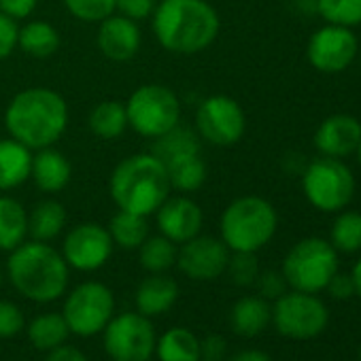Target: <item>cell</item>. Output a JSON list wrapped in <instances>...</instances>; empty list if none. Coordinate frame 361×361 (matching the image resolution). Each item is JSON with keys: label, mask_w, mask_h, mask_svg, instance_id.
<instances>
[{"label": "cell", "mask_w": 361, "mask_h": 361, "mask_svg": "<svg viewBox=\"0 0 361 361\" xmlns=\"http://www.w3.org/2000/svg\"><path fill=\"white\" fill-rule=\"evenodd\" d=\"M153 32L172 54L192 56L219 35V16L207 0H161L153 11Z\"/></svg>", "instance_id": "6da1fadb"}, {"label": "cell", "mask_w": 361, "mask_h": 361, "mask_svg": "<svg viewBox=\"0 0 361 361\" xmlns=\"http://www.w3.org/2000/svg\"><path fill=\"white\" fill-rule=\"evenodd\" d=\"M71 268L49 243L26 240L7 259V279L13 289L30 302L49 304L68 289Z\"/></svg>", "instance_id": "7a4b0ae2"}, {"label": "cell", "mask_w": 361, "mask_h": 361, "mask_svg": "<svg viewBox=\"0 0 361 361\" xmlns=\"http://www.w3.org/2000/svg\"><path fill=\"white\" fill-rule=\"evenodd\" d=\"M5 126L11 138L28 149L54 147L68 126L66 100L47 87H30L20 92L5 111Z\"/></svg>", "instance_id": "3957f363"}, {"label": "cell", "mask_w": 361, "mask_h": 361, "mask_svg": "<svg viewBox=\"0 0 361 361\" xmlns=\"http://www.w3.org/2000/svg\"><path fill=\"white\" fill-rule=\"evenodd\" d=\"M166 166L153 153H138L121 159L111 174V198L119 211L142 217L153 215L170 196Z\"/></svg>", "instance_id": "277c9868"}, {"label": "cell", "mask_w": 361, "mask_h": 361, "mask_svg": "<svg viewBox=\"0 0 361 361\" xmlns=\"http://www.w3.org/2000/svg\"><path fill=\"white\" fill-rule=\"evenodd\" d=\"M279 215L274 207L259 196L236 198L221 215V240L232 253H257L276 234Z\"/></svg>", "instance_id": "5b68a950"}, {"label": "cell", "mask_w": 361, "mask_h": 361, "mask_svg": "<svg viewBox=\"0 0 361 361\" xmlns=\"http://www.w3.org/2000/svg\"><path fill=\"white\" fill-rule=\"evenodd\" d=\"M338 272V251L329 240L304 238L289 249L283 262L287 287L304 293L325 291L331 276Z\"/></svg>", "instance_id": "8992f818"}, {"label": "cell", "mask_w": 361, "mask_h": 361, "mask_svg": "<svg viewBox=\"0 0 361 361\" xmlns=\"http://www.w3.org/2000/svg\"><path fill=\"white\" fill-rule=\"evenodd\" d=\"M306 200L321 213L344 211L355 196V176L350 168L336 157H317L302 174Z\"/></svg>", "instance_id": "52a82bcc"}, {"label": "cell", "mask_w": 361, "mask_h": 361, "mask_svg": "<svg viewBox=\"0 0 361 361\" xmlns=\"http://www.w3.org/2000/svg\"><path fill=\"white\" fill-rule=\"evenodd\" d=\"M128 126L145 138H157L178 126L180 102L166 85H142L126 102Z\"/></svg>", "instance_id": "ba28073f"}, {"label": "cell", "mask_w": 361, "mask_h": 361, "mask_svg": "<svg viewBox=\"0 0 361 361\" xmlns=\"http://www.w3.org/2000/svg\"><path fill=\"white\" fill-rule=\"evenodd\" d=\"M115 314L113 291L98 281H87L77 285L64 300L62 317L71 334L79 338H92L102 334L106 323Z\"/></svg>", "instance_id": "9c48e42d"}, {"label": "cell", "mask_w": 361, "mask_h": 361, "mask_svg": "<svg viewBox=\"0 0 361 361\" xmlns=\"http://www.w3.org/2000/svg\"><path fill=\"white\" fill-rule=\"evenodd\" d=\"M329 310L317 298V293L285 291L274 300L272 323L283 338L289 340H312L327 327Z\"/></svg>", "instance_id": "30bf717a"}, {"label": "cell", "mask_w": 361, "mask_h": 361, "mask_svg": "<svg viewBox=\"0 0 361 361\" xmlns=\"http://www.w3.org/2000/svg\"><path fill=\"white\" fill-rule=\"evenodd\" d=\"M102 336L111 361H151L155 355V327L151 319L138 310L113 314Z\"/></svg>", "instance_id": "8fae6325"}, {"label": "cell", "mask_w": 361, "mask_h": 361, "mask_svg": "<svg viewBox=\"0 0 361 361\" xmlns=\"http://www.w3.org/2000/svg\"><path fill=\"white\" fill-rule=\"evenodd\" d=\"M196 128L200 138H204L207 142L217 147H230L243 138L247 130V117L243 106L234 98L217 94L207 98L198 106Z\"/></svg>", "instance_id": "7c38bea8"}, {"label": "cell", "mask_w": 361, "mask_h": 361, "mask_svg": "<svg viewBox=\"0 0 361 361\" xmlns=\"http://www.w3.org/2000/svg\"><path fill=\"white\" fill-rule=\"evenodd\" d=\"M359 43L353 35V28L327 24L319 28L306 47L308 62L314 71L323 75H338L346 71L357 58Z\"/></svg>", "instance_id": "4fadbf2b"}, {"label": "cell", "mask_w": 361, "mask_h": 361, "mask_svg": "<svg viewBox=\"0 0 361 361\" xmlns=\"http://www.w3.org/2000/svg\"><path fill=\"white\" fill-rule=\"evenodd\" d=\"M113 247L115 245L106 228L94 221L79 224L66 234L62 257L66 259L68 268H75L79 272H94L109 262Z\"/></svg>", "instance_id": "5bb4252c"}, {"label": "cell", "mask_w": 361, "mask_h": 361, "mask_svg": "<svg viewBox=\"0 0 361 361\" xmlns=\"http://www.w3.org/2000/svg\"><path fill=\"white\" fill-rule=\"evenodd\" d=\"M230 253L232 251L221 238L198 234L180 245L176 251V266L192 281H215L226 272Z\"/></svg>", "instance_id": "9a60e30c"}, {"label": "cell", "mask_w": 361, "mask_h": 361, "mask_svg": "<svg viewBox=\"0 0 361 361\" xmlns=\"http://www.w3.org/2000/svg\"><path fill=\"white\" fill-rule=\"evenodd\" d=\"M155 217L161 236H166L174 245H183L198 236L204 221L202 209L185 196H168L155 211Z\"/></svg>", "instance_id": "2e32d148"}, {"label": "cell", "mask_w": 361, "mask_h": 361, "mask_svg": "<svg viewBox=\"0 0 361 361\" xmlns=\"http://www.w3.org/2000/svg\"><path fill=\"white\" fill-rule=\"evenodd\" d=\"M361 140V123L357 117L346 113L329 115L321 121V126L314 132V147L325 157L342 159L357 151Z\"/></svg>", "instance_id": "e0dca14e"}, {"label": "cell", "mask_w": 361, "mask_h": 361, "mask_svg": "<svg viewBox=\"0 0 361 361\" xmlns=\"http://www.w3.org/2000/svg\"><path fill=\"white\" fill-rule=\"evenodd\" d=\"M98 49L113 62H128L140 49L138 24L123 16H109L98 28Z\"/></svg>", "instance_id": "ac0fdd59"}, {"label": "cell", "mask_w": 361, "mask_h": 361, "mask_svg": "<svg viewBox=\"0 0 361 361\" xmlns=\"http://www.w3.org/2000/svg\"><path fill=\"white\" fill-rule=\"evenodd\" d=\"M178 298V285L172 276L166 272L161 274H149L134 293L136 310L145 317H159L168 312Z\"/></svg>", "instance_id": "d6986e66"}, {"label": "cell", "mask_w": 361, "mask_h": 361, "mask_svg": "<svg viewBox=\"0 0 361 361\" xmlns=\"http://www.w3.org/2000/svg\"><path fill=\"white\" fill-rule=\"evenodd\" d=\"M71 161L56 151L54 147L39 149L37 155H32V168L30 176L41 192L45 194H58L62 192L71 180Z\"/></svg>", "instance_id": "ffe728a7"}, {"label": "cell", "mask_w": 361, "mask_h": 361, "mask_svg": "<svg viewBox=\"0 0 361 361\" xmlns=\"http://www.w3.org/2000/svg\"><path fill=\"white\" fill-rule=\"evenodd\" d=\"M270 323H272V306L262 295H245L232 306L230 325L234 334L243 338L259 336Z\"/></svg>", "instance_id": "44dd1931"}, {"label": "cell", "mask_w": 361, "mask_h": 361, "mask_svg": "<svg viewBox=\"0 0 361 361\" xmlns=\"http://www.w3.org/2000/svg\"><path fill=\"white\" fill-rule=\"evenodd\" d=\"M32 153L16 138H0V190L20 188L30 176Z\"/></svg>", "instance_id": "7402d4cb"}, {"label": "cell", "mask_w": 361, "mask_h": 361, "mask_svg": "<svg viewBox=\"0 0 361 361\" xmlns=\"http://www.w3.org/2000/svg\"><path fill=\"white\" fill-rule=\"evenodd\" d=\"M157 361H200V338L188 327H170L155 342Z\"/></svg>", "instance_id": "603a6c76"}, {"label": "cell", "mask_w": 361, "mask_h": 361, "mask_svg": "<svg viewBox=\"0 0 361 361\" xmlns=\"http://www.w3.org/2000/svg\"><path fill=\"white\" fill-rule=\"evenodd\" d=\"M153 155L164 164V166H170L178 159L183 157H190V155H200V140H198V134L194 130H188V128H178L174 126L172 130H168L166 134L153 138Z\"/></svg>", "instance_id": "cb8c5ba5"}, {"label": "cell", "mask_w": 361, "mask_h": 361, "mask_svg": "<svg viewBox=\"0 0 361 361\" xmlns=\"http://www.w3.org/2000/svg\"><path fill=\"white\" fill-rule=\"evenodd\" d=\"M28 236V213L11 196H0V251H13Z\"/></svg>", "instance_id": "d4e9b609"}, {"label": "cell", "mask_w": 361, "mask_h": 361, "mask_svg": "<svg viewBox=\"0 0 361 361\" xmlns=\"http://www.w3.org/2000/svg\"><path fill=\"white\" fill-rule=\"evenodd\" d=\"M68 334H71V329H68L62 312H43V314L35 317L26 327V336H28L30 344L43 353H49V350L66 344Z\"/></svg>", "instance_id": "484cf974"}, {"label": "cell", "mask_w": 361, "mask_h": 361, "mask_svg": "<svg viewBox=\"0 0 361 361\" xmlns=\"http://www.w3.org/2000/svg\"><path fill=\"white\" fill-rule=\"evenodd\" d=\"M66 226V209L56 200L39 202L32 213H28V236L32 240L51 243L62 234Z\"/></svg>", "instance_id": "4316f807"}, {"label": "cell", "mask_w": 361, "mask_h": 361, "mask_svg": "<svg viewBox=\"0 0 361 361\" xmlns=\"http://www.w3.org/2000/svg\"><path fill=\"white\" fill-rule=\"evenodd\" d=\"M18 45L24 54L30 58H49L60 47V35L58 30L47 22H28L24 28H20Z\"/></svg>", "instance_id": "83f0119b"}, {"label": "cell", "mask_w": 361, "mask_h": 361, "mask_svg": "<svg viewBox=\"0 0 361 361\" xmlns=\"http://www.w3.org/2000/svg\"><path fill=\"white\" fill-rule=\"evenodd\" d=\"M90 128L98 138L113 140L121 136L128 128V115H126V104L117 100H104L94 106L90 113Z\"/></svg>", "instance_id": "f1b7e54d"}, {"label": "cell", "mask_w": 361, "mask_h": 361, "mask_svg": "<svg viewBox=\"0 0 361 361\" xmlns=\"http://www.w3.org/2000/svg\"><path fill=\"white\" fill-rule=\"evenodd\" d=\"M113 245L121 247V249H138L145 238L149 236V224L147 217L136 215V213H128V211H119L113 219L111 226L106 228Z\"/></svg>", "instance_id": "f546056e"}, {"label": "cell", "mask_w": 361, "mask_h": 361, "mask_svg": "<svg viewBox=\"0 0 361 361\" xmlns=\"http://www.w3.org/2000/svg\"><path fill=\"white\" fill-rule=\"evenodd\" d=\"M170 188H174L180 194L198 192L207 180V164L200 155H190L178 159L170 166H166Z\"/></svg>", "instance_id": "4dcf8cb0"}, {"label": "cell", "mask_w": 361, "mask_h": 361, "mask_svg": "<svg viewBox=\"0 0 361 361\" xmlns=\"http://www.w3.org/2000/svg\"><path fill=\"white\" fill-rule=\"evenodd\" d=\"M176 245L166 236H147L138 247V259L149 274H161L176 264Z\"/></svg>", "instance_id": "1f68e13d"}, {"label": "cell", "mask_w": 361, "mask_h": 361, "mask_svg": "<svg viewBox=\"0 0 361 361\" xmlns=\"http://www.w3.org/2000/svg\"><path fill=\"white\" fill-rule=\"evenodd\" d=\"M329 243L340 253L361 251V213L359 211H340L329 230Z\"/></svg>", "instance_id": "d6a6232c"}, {"label": "cell", "mask_w": 361, "mask_h": 361, "mask_svg": "<svg viewBox=\"0 0 361 361\" xmlns=\"http://www.w3.org/2000/svg\"><path fill=\"white\" fill-rule=\"evenodd\" d=\"M319 16L334 26H361V0H317Z\"/></svg>", "instance_id": "836d02e7"}, {"label": "cell", "mask_w": 361, "mask_h": 361, "mask_svg": "<svg viewBox=\"0 0 361 361\" xmlns=\"http://www.w3.org/2000/svg\"><path fill=\"white\" fill-rule=\"evenodd\" d=\"M71 16L81 22H102L115 13V0H64Z\"/></svg>", "instance_id": "e575fe53"}, {"label": "cell", "mask_w": 361, "mask_h": 361, "mask_svg": "<svg viewBox=\"0 0 361 361\" xmlns=\"http://www.w3.org/2000/svg\"><path fill=\"white\" fill-rule=\"evenodd\" d=\"M232 281L240 287H249L259 276V264L255 253H230V262L226 268Z\"/></svg>", "instance_id": "d590c367"}, {"label": "cell", "mask_w": 361, "mask_h": 361, "mask_svg": "<svg viewBox=\"0 0 361 361\" xmlns=\"http://www.w3.org/2000/svg\"><path fill=\"white\" fill-rule=\"evenodd\" d=\"M26 325L24 312L18 304L9 300H0V338L9 340L16 338Z\"/></svg>", "instance_id": "8d00e7d4"}, {"label": "cell", "mask_w": 361, "mask_h": 361, "mask_svg": "<svg viewBox=\"0 0 361 361\" xmlns=\"http://www.w3.org/2000/svg\"><path fill=\"white\" fill-rule=\"evenodd\" d=\"M155 7H157V0H115V11H119V16L132 22L151 18Z\"/></svg>", "instance_id": "74e56055"}, {"label": "cell", "mask_w": 361, "mask_h": 361, "mask_svg": "<svg viewBox=\"0 0 361 361\" xmlns=\"http://www.w3.org/2000/svg\"><path fill=\"white\" fill-rule=\"evenodd\" d=\"M18 35H20L18 22L0 11V62L9 58L18 47Z\"/></svg>", "instance_id": "f35d334b"}, {"label": "cell", "mask_w": 361, "mask_h": 361, "mask_svg": "<svg viewBox=\"0 0 361 361\" xmlns=\"http://www.w3.org/2000/svg\"><path fill=\"white\" fill-rule=\"evenodd\" d=\"M255 283L259 287V295L266 298V300H276L287 291V281H285L283 272L268 270V272L259 274Z\"/></svg>", "instance_id": "ab89813d"}, {"label": "cell", "mask_w": 361, "mask_h": 361, "mask_svg": "<svg viewBox=\"0 0 361 361\" xmlns=\"http://www.w3.org/2000/svg\"><path fill=\"white\" fill-rule=\"evenodd\" d=\"M37 3L39 0H0V11L18 22L30 18L32 11L37 9Z\"/></svg>", "instance_id": "60d3db41"}, {"label": "cell", "mask_w": 361, "mask_h": 361, "mask_svg": "<svg viewBox=\"0 0 361 361\" xmlns=\"http://www.w3.org/2000/svg\"><path fill=\"white\" fill-rule=\"evenodd\" d=\"M325 291H329V295L334 300H348L350 295H355V285H353V279L350 274H340L336 272L331 276V281L327 283Z\"/></svg>", "instance_id": "b9f144b4"}, {"label": "cell", "mask_w": 361, "mask_h": 361, "mask_svg": "<svg viewBox=\"0 0 361 361\" xmlns=\"http://www.w3.org/2000/svg\"><path fill=\"white\" fill-rule=\"evenodd\" d=\"M226 348L228 344L224 336L219 334H211L204 340H200V353H202V359L207 361H221V357L226 355Z\"/></svg>", "instance_id": "7bdbcfd3"}, {"label": "cell", "mask_w": 361, "mask_h": 361, "mask_svg": "<svg viewBox=\"0 0 361 361\" xmlns=\"http://www.w3.org/2000/svg\"><path fill=\"white\" fill-rule=\"evenodd\" d=\"M45 361H90V359L81 348L71 346V344H62V346L49 350Z\"/></svg>", "instance_id": "ee69618b"}, {"label": "cell", "mask_w": 361, "mask_h": 361, "mask_svg": "<svg viewBox=\"0 0 361 361\" xmlns=\"http://www.w3.org/2000/svg\"><path fill=\"white\" fill-rule=\"evenodd\" d=\"M232 361H272V357L268 353H264V350L247 348V350H240L238 355H234Z\"/></svg>", "instance_id": "f6af8a7d"}, {"label": "cell", "mask_w": 361, "mask_h": 361, "mask_svg": "<svg viewBox=\"0 0 361 361\" xmlns=\"http://www.w3.org/2000/svg\"><path fill=\"white\" fill-rule=\"evenodd\" d=\"M350 279H353V285H355V295L361 298V257L355 262L353 272H350Z\"/></svg>", "instance_id": "bcb514c9"}, {"label": "cell", "mask_w": 361, "mask_h": 361, "mask_svg": "<svg viewBox=\"0 0 361 361\" xmlns=\"http://www.w3.org/2000/svg\"><path fill=\"white\" fill-rule=\"evenodd\" d=\"M5 276H7V268H3V264H0V287L5 283Z\"/></svg>", "instance_id": "7dc6e473"}, {"label": "cell", "mask_w": 361, "mask_h": 361, "mask_svg": "<svg viewBox=\"0 0 361 361\" xmlns=\"http://www.w3.org/2000/svg\"><path fill=\"white\" fill-rule=\"evenodd\" d=\"M355 153H357V159H359V166H361V140H359V147H357Z\"/></svg>", "instance_id": "c3c4849f"}, {"label": "cell", "mask_w": 361, "mask_h": 361, "mask_svg": "<svg viewBox=\"0 0 361 361\" xmlns=\"http://www.w3.org/2000/svg\"><path fill=\"white\" fill-rule=\"evenodd\" d=\"M200 361H207V359H200Z\"/></svg>", "instance_id": "681fc988"}]
</instances>
